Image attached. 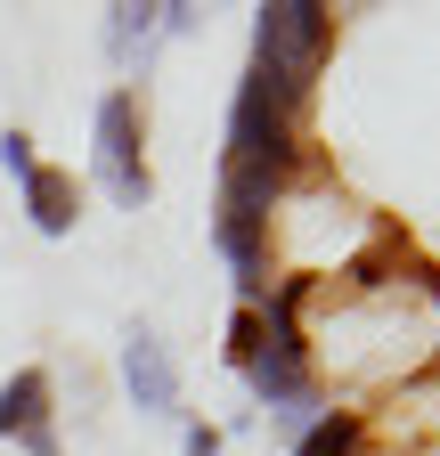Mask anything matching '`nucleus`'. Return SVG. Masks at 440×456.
I'll use <instances>...</instances> for the list:
<instances>
[{"instance_id": "obj_1", "label": "nucleus", "mask_w": 440, "mask_h": 456, "mask_svg": "<svg viewBox=\"0 0 440 456\" xmlns=\"http://www.w3.org/2000/svg\"><path fill=\"white\" fill-rule=\"evenodd\" d=\"M98 188L115 196L123 212H139L155 196L147 163H139V98L131 90H106L98 98Z\"/></svg>"}, {"instance_id": "obj_2", "label": "nucleus", "mask_w": 440, "mask_h": 456, "mask_svg": "<svg viewBox=\"0 0 440 456\" xmlns=\"http://www.w3.org/2000/svg\"><path fill=\"white\" fill-rule=\"evenodd\" d=\"M326 41H335V17L318 9V0H269L261 9V25H253V66H278V74H310L318 57H326Z\"/></svg>"}, {"instance_id": "obj_3", "label": "nucleus", "mask_w": 440, "mask_h": 456, "mask_svg": "<svg viewBox=\"0 0 440 456\" xmlns=\"http://www.w3.org/2000/svg\"><path fill=\"white\" fill-rule=\"evenodd\" d=\"M245 383H253V399L261 408H310L318 399V367H310V334H269L261 342V359L245 367Z\"/></svg>"}, {"instance_id": "obj_4", "label": "nucleus", "mask_w": 440, "mask_h": 456, "mask_svg": "<svg viewBox=\"0 0 440 456\" xmlns=\"http://www.w3.org/2000/svg\"><path fill=\"white\" fill-rule=\"evenodd\" d=\"M49 367H17L0 383V440H17L25 456H66L58 448V424H49Z\"/></svg>"}, {"instance_id": "obj_5", "label": "nucleus", "mask_w": 440, "mask_h": 456, "mask_svg": "<svg viewBox=\"0 0 440 456\" xmlns=\"http://www.w3.org/2000/svg\"><path fill=\"white\" fill-rule=\"evenodd\" d=\"M123 391H131L139 416H180V367H172V351H163L155 326L123 334Z\"/></svg>"}, {"instance_id": "obj_6", "label": "nucleus", "mask_w": 440, "mask_h": 456, "mask_svg": "<svg viewBox=\"0 0 440 456\" xmlns=\"http://www.w3.org/2000/svg\"><path fill=\"white\" fill-rule=\"evenodd\" d=\"M220 253H229V269H237V294H245V310L269 294V228H253V220H220Z\"/></svg>"}, {"instance_id": "obj_7", "label": "nucleus", "mask_w": 440, "mask_h": 456, "mask_svg": "<svg viewBox=\"0 0 440 456\" xmlns=\"http://www.w3.org/2000/svg\"><path fill=\"white\" fill-rule=\"evenodd\" d=\"M25 212H33V228H41V237H66V228H74V180L41 163L33 180H25Z\"/></svg>"}, {"instance_id": "obj_8", "label": "nucleus", "mask_w": 440, "mask_h": 456, "mask_svg": "<svg viewBox=\"0 0 440 456\" xmlns=\"http://www.w3.org/2000/svg\"><path fill=\"white\" fill-rule=\"evenodd\" d=\"M359 440H367V416L359 408H326L318 424H302L294 456H359Z\"/></svg>"}, {"instance_id": "obj_9", "label": "nucleus", "mask_w": 440, "mask_h": 456, "mask_svg": "<svg viewBox=\"0 0 440 456\" xmlns=\"http://www.w3.org/2000/svg\"><path fill=\"white\" fill-rule=\"evenodd\" d=\"M115 25H106V49H115V66H131V57H147V41L163 33V9H106Z\"/></svg>"}, {"instance_id": "obj_10", "label": "nucleus", "mask_w": 440, "mask_h": 456, "mask_svg": "<svg viewBox=\"0 0 440 456\" xmlns=\"http://www.w3.org/2000/svg\"><path fill=\"white\" fill-rule=\"evenodd\" d=\"M261 342H269L261 310H237V326H229V359H237V367H253V359H261Z\"/></svg>"}, {"instance_id": "obj_11", "label": "nucleus", "mask_w": 440, "mask_h": 456, "mask_svg": "<svg viewBox=\"0 0 440 456\" xmlns=\"http://www.w3.org/2000/svg\"><path fill=\"white\" fill-rule=\"evenodd\" d=\"M0 171H9L17 188H25L33 171H41V163H33V139H25V131H0Z\"/></svg>"}, {"instance_id": "obj_12", "label": "nucleus", "mask_w": 440, "mask_h": 456, "mask_svg": "<svg viewBox=\"0 0 440 456\" xmlns=\"http://www.w3.org/2000/svg\"><path fill=\"white\" fill-rule=\"evenodd\" d=\"M180 456H220V432H212V424H188V440H180Z\"/></svg>"}, {"instance_id": "obj_13", "label": "nucleus", "mask_w": 440, "mask_h": 456, "mask_svg": "<svg viewBox=\"0 0 440 456\" xmlns=\"http://www.w3.org/2000/svg\"><path fill=\"white\" fill-rule=\"evenodd\" d=\"M416 285H424V294H432V310H440V269H416Z\"/></svg>"}]
</instances>
